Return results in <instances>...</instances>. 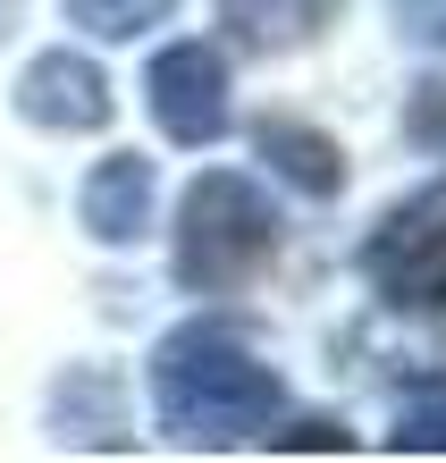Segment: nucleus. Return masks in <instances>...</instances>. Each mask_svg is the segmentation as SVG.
<instances>
[{"label": "nucleus", "mask_w": 446, "mask_h": 463, "mask_svg": "<svg viewBox=\"0 0 446 463\" xmlns=\"http://www.w3.org/2000/svg\"><path fill=\"white\" fill-rule=\"evenodd\" d=\"M278 371L261 363L253 345L236 329H211V320H194V329H169L152 354V413L169 439L185 447H236V439H261L278 421Z\"/></svg>", "instance_id": "nucleus-1"}, {"label": "nucleus", "mask_w": 446, "mask_h": 463, "mask_svg": "<svg viewBox=\"0 0 446 463\" xmlns=\"http://www.w3.org/2000/svg\"><path fill=\"white\" fill-rule=\"evenodd\" d=\"M169 261H177L185 295H236V287H253L261 269L278 261V211H270V194L253 177H236V169H203L185 185V203H177Z\"/></svg>", "instance_id": "nucleus-2"}, {"label": "nucleus", "mask_w": 446, "mask_h": 463, "mask_svg": "<svg viewBox=\"0 0 446 463\" xmlns=\"http://www.w3.org/2000/svg\"><path fill=\"white\" fill-rule=\"evenodd\" d=\"M362 279L396 312H446V177L404 194L362 244Z\"/></svg>", "instance_id": "nucleus-3"}, {"label": "nucleus", "mask_w": 446, "mask_h": 463, "mask_svg": "<svg viewBox=\"0 0 446 463\" xmlns=\"http://www.w3.org/2000/svg\"><path fill=\"white\" fill-rule=\"evenodd\" d=\"M144 101H152V118H160L169 144L203 152V144L228 135V60H219L211 43H169L144 68Z\"/></svg>", "instance_id": "nucleus-4"}, {"label": "nucleus", "mask_w": 446, "mask_h": 463, "mask_svg": "<svg viewBox=\"0 0 446 463\" xmlns=\"http://www.w3.org/2000/svg\"><path fill=\"white\" fill-rule=\"evenodd\" d=\"M109 76L85 60V51H43V60H25L17 76V118L25 127H51V135H93L109 127Z\"/></svg>", "instance_id": "nucleus-5"}, {"label": "nucleus", "mask_w": 446, "mask_h": 463, "mask_svg": "<svg viewBox=\"0 0 446 463\" xmlns=\"http://www.w3.org/2000/svg\"><path fill=\"white\" fill-rule=\"evenodd\" d=\"M76 220L93 244H135L152 228V160L144 152H101L76 185Z\"/></svg>", "instance_id": "nucleus-6"}, {"label": "nucleus", "mask_w": 446, "mask_h": 463, "mask_svg": "<svg viewBox=\"0 0 446 463\" xmlns=\"http://www.w3.org/2000/svg\"><path fill=\"white\" fill-rule=\"evenodd\" d=\"M253 152L295 185V194H312V203L346 194V152L328 144L320 127H303V118H261V127H253Z\"/></svg>", "instance_id": "nucleus-7"}, {"label": "nucleus", "mask_w": 446, "mask_h": 463, "mask_svg": "<svg viewBox=\"0 0 446 463\" xmlns=\"http://www.w3.org/2000/svg\"><path fill=\"white\" fill-rule=\"evenodd\" d=\"M337 9L346 0H219V17H228L244 43H261V51H303Z\"/></svg>", "instance_id": "nucleus-8"}, {"label": "nucleus", "mask_w": 446, "mask_h": 463, "mask_svg": "<svg viewBox=\"0 0 446 463\" xmlns=\"http://www.w3.org/2000/svg\"><path fill=\"white\" fill-rule=\"evenodd\" d=\"M177 0H68V25L93 43H135L144 25H160Z\"/></svg>", "instance_id": "nucleus-9"}, {"label": "nucleus", "mask_w": 446, "mask_h": 463, "mask_svg": "<svg viewBox=\"0 0 446 463\" xmlns=\"http://www.w3.org/2000/svg\"><path fill=\"white\" fill-rule=\"evenodd\" d=\"M387 447L396 455H446V388H422L396 413V430H387Z\"/></svg>", "instance_id": "nucleus-10"}, {"label": "nucleus", "mask_w": 446, "mask_h": 463, "mask_svg": "<svg viewBox=\"0 0 446 463\" xmlns=\"http://www.w3.org/2000/svg\"><path fill=\"white\" fill-rule=\"evenodd\" d=\"M270 447H303V455H346V421H287V430H261Z\"/></svg>", "instance_id": "nucleus-11"}, {"label": "nucleus", "mask_w": 446, "mask_h": 463, "mask_svg": "<svg viewBox=\"0 0 446 463\" xmlns=\"http://www.w3.org/2000/svg\"><path fill=\"white\" fill-rule=\"evenodd\" d=\"M396 17H404V34H413V43L446 51V0H396Z\"/></svg>", "instance_id": "nucleus-12"}]
</instances>
